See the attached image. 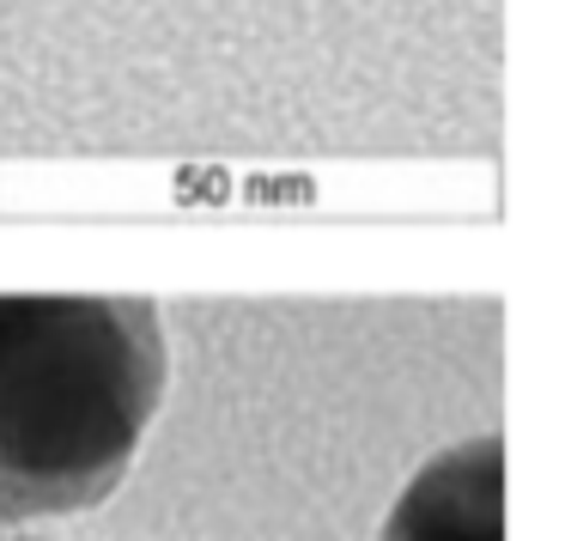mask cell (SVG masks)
<instances>
[{
    "label": "cell",
    "instance_id": "6da1fadb",
    "mask_svg": "<svg viewBox=\"0 0 565 541\" xmlns=\"http://www.w3.org/2000/svg\"><path fill=\"white\" fill-rule=\"evenodd\" d=\"M159 383V317L135 298H0V529L98 505Z\"/></svg>",
    "mask_w": 565,
    "mask_h": 541
},
{
    "label": "cell",
    "instance_id": "7a4b0ae2",
    "mask_svg": "<svg viewBox=\"0 0 565 541\" xmlns=\"http://www.w3.org/2000/svg\"><path fill=\"white\" fill-rule=\"evenodd\" d=\"M383 541H504L499 444L480 438L438 456L395 505Z\"/></svg>",
    "mask_w": 565,
    "mask_h": 541
}]
</instances>
